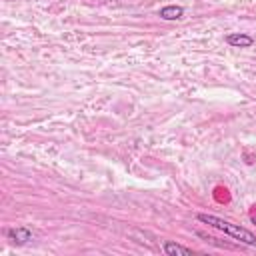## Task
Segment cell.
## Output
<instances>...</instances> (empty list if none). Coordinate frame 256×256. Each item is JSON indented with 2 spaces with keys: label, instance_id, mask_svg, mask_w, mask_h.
Returning <instances> with one entry per match:
<instances>
[{
  "label": "cell",
  "instance_id": "6da1fadb",
  "mask_svg": "<svg viewBox=\"0 0 256 256\" xmlns=\"http://www.w3.org/2000/svg\"><path fill=\"white\" fill-rule=\"evenodd\" d=\"M198 220L216 228V230H220V232H224V234H228V236H232V238H236V240H240V242H244V244L256 246V236L250 230L242 228L240 224H232V222H228L224 218H218V216H212V214H198Z\"/></svg>",
  "mask_w": 256,
  "mask_h": 256
},
{
  "label": "cell",
  "instance_id": "7a4b0ae2",
  "mask_svg": "<svg viewBox=\"0 0 256 256\" xmlns=\"http://www.w3.org/2000/svg\"><path fill=\"white\" fill-rule=\"evenodd\" d=\"M6 238L10 240V242H14V244H26V242H30L32 240V232L26 228V226H18V228H10V230H6Z\"/></svg>",
  "mask_w": 256,
  "mask_h": 256
},
{
  "label": "cell",
  "instance_id": "3957f363",
  "mask_svg": "<svg viewBox=\"0 0 256 256\" xmlns=\"http://www.w3.org/2000/svg\"><path fill=\"white\" fill-rule=\"evenodd\" d=\"M226 42L234 48H250L254 44V38L244 34V32H232V34L226 36Z\"/></svg>",
  "mask_w": 256,
  "mask_h": 256
},
{
  "label": "cell",
  "instance_id": "277c9868",
  "mask_svg": "<svg viewBox=\"0 0 256 256\" xmlns=\"http://www.w3.org/2000/svg\"><path fill=\"white\" fill-rule=\"evenodd\" d=\"M158 16H160L162 20H180V18L184 16V8H182V6H176V4H170V6L160 8Z\"/></svg>",
  "mask_w": 256,
  "mask_h": 256
},
{
  "label": "cell",
  "instance_id": "5b68a950",
  "mask_svg": "<svg viewBox=\"0 0 256 256\" xmlns=\"http://www.w3.org/2000/svg\"><path fill=\"white\" fill-rule=\"evenodd\" d=\"M162 250H164V254H168V256H188V254H192V250H190V248L180 246V244L170 242V240H168V242H164Z\"/></svg>",
  "mask_w": 256,
  "mask_h": 256
},
{
  "label": "cell",
  "instance_id": "8992f818",
  "mask_svg": "<svg viewBox=\"0 0 256 256\" xmlns=\"http://www.w3.org/2000/svg\"><path fill=\"white\" fill-rule=\"evenodd\" d=\"M254 208H256V206H254ZM250 220H252V224H256V210L250 214Z\"/></svg>",
  "mask_w": 256,
  "mask_h": 256
}]
</instances>
